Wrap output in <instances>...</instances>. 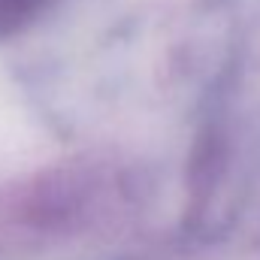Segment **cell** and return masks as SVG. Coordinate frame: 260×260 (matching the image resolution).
Segmentation results:
<instances>
[{"instance_id": "1", "label": "cell", "mask_w": 260, "mask_h": 260, "mask_svg": "<svg viewBox=\"0 0 260 260\" xmlns=\"http://www.w3.org/2000/svg\"><path fill=\"white\" fill-rule=\"evenodd\" d=\"M40 3L43 0H0V37L21 27L40 9Z\"/></svg>"}]
</instances>
